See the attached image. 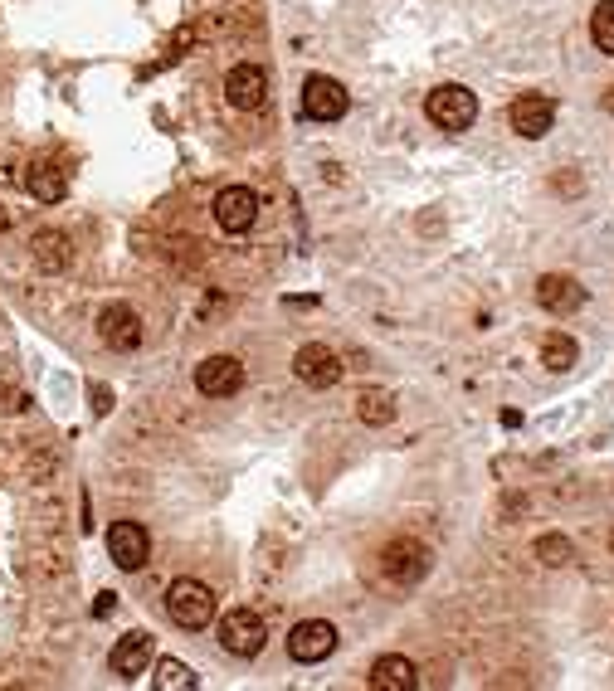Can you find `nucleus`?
<instances>
[{
    "mask_svg": "<svg viewBox=\"0 0 614 691\" xmlns=\"http://www.w3.org/2000/svg\"><path fill=\"white\" fill-rule=\"evenodd\" d=\"M166 614H171L176 628H186V633L210 628L215 623V589L200 580H176L166 589Z\"/></svg>",
    "mask_w": 614,
    "mask_h": 691,
    "instance_id": "1",
    "label": "nucleus"
},
{
    "mask_svg": "<svg viewBox=\"0 0 614 691\" xmlns=\"http://www.w3.org/2000/svg\"><path fill=\"white\" fill-rule=\"evenodd\" d=\"M424 112L439 132H468L473 117H478V93L463 88V83H439L429 98H424Z\"/></svg>",
    "mask_w": 614,
    "mask_h": 691,
    "instance_id": "2",
    "label": "nucleus"
},
{
    "mask_svg": "<svg viewBox=\"0 0 614 691\" xmlns=\"http://www.w3.org/2000/svg\"><path fill=\"white\" fill-rule=\"evenodd\" d=\"M429 565H434V555H429V546L424 541H410V536H400V541H390V546L381 550V570L390 584H420L424 575H429Z\"/></svg>",
    "mask_w": 614,
    "mask_h": 691,
    "instance_id": "3",
    "label": "nucleus"
},
{
    "mask_svg": "<svg viewBox=\"0 0 614 691\" xmlns=\"http://www.w3.org/2000/svg\"><path fill=\"white\" fill-rule=\"evenodd\" d=\"M264 643H269V628H264V619L254 609H230L220 619V648L230 657H259Z\"/></svg>",
    "mask_w": 614,
    "mask_h": 691,
    "instance_id": "4",
    "label": "nucleus"
},
{
    "mask_svg": "<svg viewBox=\"0 0 614 691\" xmlns=\"http://www.w3.org/2000/svg\"><path fill=\"white\" fill-rule=\"evenodd\" d=\"M346 108H351V98H346V88L337 83V78H327V73H307L303 117H312V122H337V117H346Z\"/></svg>",
    "mask_w": 614,
    "mask_h": 691,
    "instance_id": "5",
    "label": "nucleus"
},
{
    "mask_svg": "<svg viewBox=\"0 0 614 691\" xmlns=\"http://www.w3.org/2000/svg\"><path fill=\"white\" fill-rule=\"evenodd\" d=\"M108 555H113L117 570L137 575V570L152 560V536H147V526H142V521H117L113 531H108Z\"/></svg>",
    "mask_w": 614,
    "mask_h": 691,
    "instance_id": "6",
    "label": "nucleus"
},
{
    "mask_svg": "<svg viewBox=\"0 0 614 691\" xmlns=\"http://www.w3.org/2000/svg\"><path fill=\"white\" fill-rule=\"evenodd\" d=\"M337 653V623L327 619H303L293 633H288V657L293 662H327V657Z\"/></svg>",
    "mask_w": 614,
    "mask_h": 691,
    "instance_id": "7",
    "label": "nucleus"
},
{
    "mask_svg": "<svg viewBox=\"0 0 614 691\" xmlns=\"http://www.w3.org/2000/svg\"><path fill=\"white\" fill-rule=\"evenodd\" d=\"M293 375L303 380L307 390H332L342 380V356L332 346H322V341H307L303 351L293 356Z\"/></svg>",
    "mask_w": 614,
    "mask_h": 691,
    "instance_id": "8",
    "label": "nucleus"
},
{
    "mask_svg": "<svg viewBox=\"0 0 614 691\" xmlns=\"http://www.w3.org/2000/svg\"><path fill=\"white\" fill-rule=\"evenodd\" d=\"M244 385V361L239 356H205L195 365V390L210 395V400H230Z\"/></svg>",
    "mask_w": 614,
    "mask_h": 691,
    "instance_id": "9",
    "label": "nucleus"
},
{
    "mask_svg": "<svg viewBox=\"0 0 614 691\" xmlns=\"http://www.w3.org/2000/svg\"><path fill=\"white\" fill-rule=\"evenodd\" d=\"M254 219H259V195H254L249 185H225V190L215 195V224H220L225 234H249Z\"/></svg>",
    "mask_w": 614,
    "mask_h": 691,
    "instance_id": "10",
    "label": "nucleus"
},
{
    "mask_svg": "<svg viewBox=\"0 0 614 691\" xmlns=\"http://www.w3.org/2000/svg\"><path fill=\"white\" fill-rule=\"evenodd\" d=\"M98 341L113 346V351H137L142 346V317L127 307V302H113L98 312Z\"/></svg>",
    "mask_w": 614,
    "mask_h": 691,
    "instance_id": "11",
    "label": "nucleus"
},
{
    "mask_svg": "<svg viewBox=\"0 0 614 691\" xmlns=\"http://www.w3.org/2000/svg\"><path fill=\"white\" fill-rule=\"evenodd\" d=\"M225 98H230V108H239V112L264 108V98H269V73L259 69V64H234V69L225 73Z\"/></svg>",
    "mask_w": 614,
    "mask_h": 691,
    "instance_id": "12",
    "label": "nucleus"
},
{
    "mask_svg": "<svg viewBox=\"0 0 614 691\" xmlns=\"http://www.w3.org/2000/svg\"><path fill=\"white\" fill-rule=\"evenodd\" d=\"M507 117H512V132H517V137L537 142V137L551 132V122H556V103H551L546 93H522V98L512 103Z\"/></svg>",
    "mask_w": 614,
    "mask_h": 691,
    "instance_id": "13",
    "label": "nucleus"
},
{
    "mask_svg": "<svg viewBox=\"0 0 614 691\" xmlns=\"http://www.w3.org/2000/svg\"><path fill=\"white\" fill-rule=\"evenodd\" d=\"M537 302L546 307V312H556V317H571V312L585 307V288H580L571 273H541Z\"/></svg>",
    "mask_w": 614,
    "mask_h": 691,
    "instance_id": "14",
    "label": "nucleus"
},
{
    "mask_svg": "<svg viewBox=\"0 0 614 691\" xmlns=\"http://www.w3.org/2000/svg\"><path fill=\"white\" fill-rule=\"evenodd\" d=\"M152 633H142V628H132L127 638H117L113 648V672L122 677V682H137L147 667H152Z\"/></svg>",
    "mask_w": 614,
    "mask_h": 691,
    "instance_id": "15",
    "label": "nucleus"
},
{
    "mask_svg": "<svg viewBox=\"0 0 614 691\" xmlns=\"http://www.w3.org/2000/svg\"><path fill=\"white\" fill-rule=\"evenodd\" d=\"M366 687L371 691H415L420 687V667L410 662V657H381L376 667H371V677H366Z\"/></svg>",
    "mask_w": 614,
    "mask_h": 691,
    "instance_id": "16",
    "label": "nucleus"
},
{
    "mask_svg": "<svg viewBox=\"0 0 614 691\" xmlns=\"http://www.w3.org/2000/svg\"><path fill=\"white\" fill-rule=\"evenodd\" d=\"M30 249H35L39 273H64V268L74 263V244H69V234H59V229H39L35 239H30Z\"/></svg>",
    "mask_w": 614,
    "mask_h": 691,
    "instance_id": "17",
    "label": "nucleus"
},
{
    "mask_svg": "<svg viewBox=\"0 0 614 691\" xmlns=\"http://www.w3.org/2000/svg\"><path fill=\"white\" fill-rule=\"evenodd\" d=\"M25 190L35 195L39 205H59V200L69 195V176H64L54 161H35V166L25 171Z\"/></svg>",
    "mask_w": 614,
    "mask_h": 691,
    "instance_id": "18",
    "label": "nucleus"
},
{
    "mask_svg": "<svg viewBox=\"0 0 614 691\" xmlns=\"http://www.w3.org/2000/svg\"><path fill=\"white\" fill-rule=\"evenodd\" d=\"M576 361H580V346L566 336V331H551V336L541 341V365H546L551 375H566Z\"/></svg>",
    "mask_w": 614,
    "mask_h": 691,
    "instance_id": "19",
    "label": "nucleus"
},
{
    "mask_svg": "<svg viewBox=\"0 0 614 691\" xmlns=\"http://www.w3.org/2000/svg\"><path fill=\"white\" fill-rule=\"evenodd\" d=\"M356 419L371 424V429H385V424L395 419V395H390V390H361V400H356Z\"/></svg>",
    "mask_w": 614,
    "mask_h": 691,
    "instance_id": "20",
    "label": "nucleus"
},
{
    "mask_svg": "<svg viewBox=\"0 0 614 691\" xmlns=\"http://www.w3.org/2000/svg\"><path fill=\"white\" fill-rule=\"evenodd\" d=\"M152 687L156 691H195L200 687V677H195L186 662H176V657H161L152 672Z\"/></svg>",
    "mask_w": 614,
    "mask_h": 691,
    "instance_id": "21",
    "label": "nucleus"
},
{
    "mask_svg": "<svg viewBox=\"0 0 614 691\" xmlns=\"http://www.w3.org/2000/svg\"><path fill=\"white\" fill-rule=\"evenodd\" d=\"M590 39L600 54H614V0H600L595 15H590Z\"/></svg>",
    "mask_w": 614,
    "mask_h": 691,
    "instance_id": "22",
    "label": "nucleus"
},
{
    "mask_svg": "<svg viewBox=\"0 0 614 691\" xmlns=\"http://www.w3.org/2000/svg\"><path fill=\"white\" fill-rule=\"evenodd\" d=\"M537 560H541V565H551V570H561V565H571V560H576V550H571L566 536H541V541H537Z\"/></svg>",
    "mask_w": 614,
    "mask_h": 691,
    "instance_id": "23",
    "label": "nucleus"
},
{
    "mask_svg": "<svg viewBox=\"0 0 614 691\" xmlns=\"http://www.w3.org/2000/svg\"><path fill=\"white\" fill-rule=\"evenodd\" d=\"M108 409H113V395L103 385H93V414H108Z\"/></svg>",
    "mask_w": 614,
    "mask_h": 691,
    "instance_id": "24",
    "label": "nucleus"
},
{
    "mask_svg": "<svg viewBox=\"0 0 614 691\" xmlns=\"http://www.w3.org/2000/svg\"><path fill=\"white\" fill-rule=\"evenodd\" d=\"M113 599H117V594H98V604H93V614H98V619H103V614H108V609H113Z\"/></svg>",
    "mask_w": 614,
    "mask_h": 691,
    "instance_id": "25",
    "label": "nucleus"
},
{
    "mask_svg": "<svg viewBox=\"0 0 614 691\" xmlns=\"http://www.w3.org/2000/svg\"><path fill=\"white\" fill-rule=\"evenodd\" d=\"M605 112H614V88H610V93H605Z\"/></svg>",
    "mask_w": 614,
    "mask_h": 691,
    "instance_id": "26",
    "label": "nucleus"
},
{
    "mask_svg": "<svg viewBox=\"0 0 614 691\" xmlns=\"http://www.w3.org/2000/svg\"><path fill=\"white\" fill-rule=\"evenodd\" d=\"M610 555H614V531H610Z\"/></svg>",
    "mask_w": 614,
    "mask_h": 691,
    "instance_id": "27",
    "label": "nucleus"
}]
</instances>
